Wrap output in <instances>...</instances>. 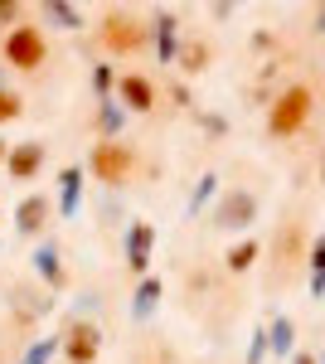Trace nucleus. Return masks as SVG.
Instances as JSON below:
<instances>
[{"instance_id":"423d86ee","label":"nucleus","mask_w":325,"mask_h":364,"mask_svg":"<svg viewBox=\"0 0 325 364\" xmlns=\"http://www.w3.org/2000/svg\"><path fill=\"white\" fill-rule=\"evenodd\" d=\"M122 92H127V97H132L136 107H146V102H151V87L141 83V78H127V83H122Z\"/></svg>"},{"instance_id":"0eeeda50","label":"nucleus","mask_w":325,"mask_h":364,"mask_svg":"<svg viewBox=\"0 0 325 364\" xmlns=\"http://www.w3.org/2000/svg\"><path fill=\"white\" fill-rule=\"evenodd\" d=\"M10 166L20 170V175H29V170L39 166V146H25V156H20V161H10Z\"/></svg>"},{"instance_id":"6e6552de","label":"nucleus","mask_w":325,"mask_h":364,"mask_svg":"<svg viewBox=\"0 0 325 364\" xmlns=\"http://www.w3.org/2000/svg\"><path fill=\"white\" fill-rule=\"evenodd\" d=\"M10 117H20V97L15 92H0V122H10Z\"/></svg>"},{"instance_id":"f03ea898","label":"nucleus","mask_w":325,"mask_h":364,"mask_svg":"<svg viewBox=\"0 0 325 364\" xmlns=\"http://www.w3.org/2000/svg\"><path fill=\"white\" fill-rule=\"evenodd\" d=\"M5 58H10L20 73H39L44 58H49V44H44V34L34 25H20V29L5 34Z\"/></svg>"},{"instance_id":"20e7f679","label":"nucleus","mask_w":325,"mask_h":364,"mask_svg":"<svg viewBox=\"0 0 325 364\" xmlns=\"http://www.w3.org/2000/svg\"><path fill=\"white\" fill-rule=\"evenodd\" d=\"M92 175L107 180V185H127L136 175V151L117 146V141H102V146L92 151Z\"/></svg>"},{"instance_id":"9d476101","label":"nucleus","mask_w":325,"mask_h":364,"mask_svg":"<svg viewBox=\"0 0 325 364\" xmlns=\"http://www.w3.org/2000/svg\"><path fill=\"white\" fill-rule=\"evenodd\" d=\"M0 151H5V146H0Z\"/></svg>"},{"instance_id":"7ed1b4c3","label":"nucleus","mask_w":325,"mask_h":364,"mask_svg":"<svg viewBox=\"0 0 325 364\" xmlns=\"http://www.w3.org/2000/svg\"><path fill=\"white\" fill-rule=\"evenodd\" d=\"M102 49L112 54H136V49H146V25L127 15V10H112L107 20H102Z\"/></svg>"},{"instance_id":"39448f33","label":"nucleus","mask_w":325,"mask_h":364,"mask_svg":"<svg viewBox=\"0 0 325 364\" xmlns=\"http://www.w3.org/2000/svg\"><path fill=\"white\" fill-rule=\"evenodd\" d=\"M63 355H68V364H92L97 360V331H92L87 321H78V326L68 331V350H63Z\"/></svg>"},{"instance_id":"1a4fd4ad","label":"nucleus","mask_w":325,"mask_h":364,"mask_svg":"<svg viewBox=\"0 0 325 364\" xmlns=\"http://www.w3.org/2000/svg\"><path fill=\"white\" fill-rule=\"evenodd\" d=\"M247 262H252V243L247 248H233V267H247Z\"/></svg>"},{"instance_id":"f257e3e1","label":"nucleus","mask_w":325,"mask_h":364,"mask_svg":"<svg viewBox=\"0 0 325 364\" xmlns=\"http://www.w3.org/2000/svg\"><path fill=\"white\" fill-rule=\"evenodd\" d=\"M311 112H316V92H311L306 83H292L277 102H272V117H267L272 136H297L301 127L311 122Z\"/></svg>"}]
</instances>
